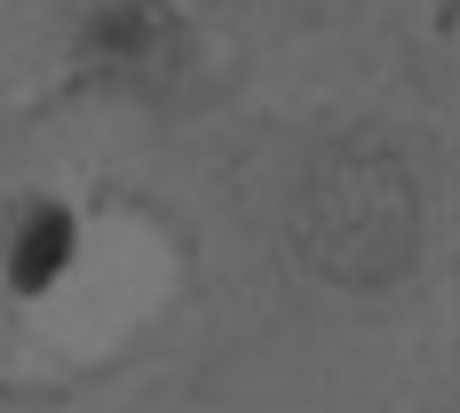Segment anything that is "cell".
I'll use <instances>...</instances> for the list:
<instances>
[{"mask_svg": "<svg viewBox=\"0 0 460 413\" xmlns=\"http://www.w3.org/2000/svg\"><path fill=\"white\" fill-rule=\"evenodd\" d=\"M64 255H72V223H64V215H32L24 238H16V263H8V271H16V286L32 294V286H48V278L64 271Z\"/></svg>", "mask_w": 460, "mask_h": 413, "instance_id": "obj_2", "label": "cell"}, {"mask_svg": "<svg viewBox=\"0 0 460 413\" xmlns=\"http://www.w3.org/2000/svg\"><path fill=\"white\" fill-rule=\"evenodd\" d=\"M405 230H413V199H405V184H397V167H389V159H358V167H333V175H318L310 247H318L325 263H333L341 247H358L349 278L381 271V263H373V238L405 247Z\"/></svg>", "mask_w": 460, "mask_h": 413, "instance_id": "obj_1", "label": "cell"}]
</instances>
